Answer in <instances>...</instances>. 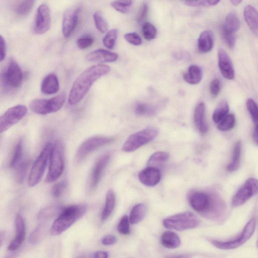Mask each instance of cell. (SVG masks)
I'll return each instance as SVG.
<instances>
[{
	"mask_svg": "<svg viewBox=\"0 0 258 258\" xmlns=\"http://www.w3.org/2000/svg\"><path fill=\"white\" fill-rule=\"evenodd\" d=\"M236 124V117L234 114H227L218 123L217 128L221 131H228L233 129Z\"/></svg>",
	"mask_w": 258,
	"mask_h": 258,
	"instance_id": "36",
	"label": "cell"
},
{
	"mask_svg": "<svg viewBox=\"0 0 258 258\" xmlns=\"http://www.w3.org/2000/svg\"><path fill=\"white\" fill-rule=\"evenodd\" d=\"M45 231V226L43 224L38 225L32 232L30 236V243L35 245L39 243L43 237Z\"/></svg>",
	"mask_w": 258,
	"mask_h": 258,
	"instance_id": "43",
	"label": "cell"
},
{
	"mask_svg": "<svg viewBox=\"0 0 258 258\" xmlns=\"http://www.w3.org/2000/svg\"><path fill=\"white\" fill-rule=\"evenodd\" d=\"M256 220L253 218L250 220L244 227L243 232L234 239L227 241L213 240L212 244L221 250L237 249L246 243L253 236L256 229Z\"/></svg>",
	"mask_w": 258,
	"mask_h": 258,
	"instance_id": "9",
	"label": "cell"
},
{
	"mask_svg": "<svg viewBox=\"0 0 258 258\" xmlns=\"http://www.w3.org/2000/svg\"><path fill=\"white\" fill-rule=\"evenodd\" d=\"M160 170L155 167L149 166L141 171L138 175L140 181L148 187H155L161 180Z\"/></svg>",
	"mask_w": 258,
	"mask_h": 258,
	"instance_id": "17",
	"label": "cell"
},
{
	"mask_svg": "<svg viewBox=\"0 0 258 258\" xmlns=\"http://www.w3.org/2000/svg\"><path fill=\"white\" fill-rule=\"evenodd\" d=\"M218 66L223 76L228 80L235 78V70L230 58L222 49L218 52Z\"/></svg>",
	"mask_w": 258,
	"mask_h": 258,
	"instance_id": "18",
	"label": "cell"
},
{
	"mask_svg": "<svg viewBox=\"0 0 258 258\" xmlns=\"http://www.w3.org/2000/svg\"><path fill=\"white\" fill-rule=\"evenodd\" d=\"M14 254H12V255H10L9 256H7V257H6L5 258H14L15 257V256L14 255Z\"/></svg>",
	"mask_w": 258,
	"mask_h": 258,
	"instance_id": "60",
	"label": "cell"
},
{
	"mask_svg": "<svg viewBox=\"0 0 258 258\" xmlns=\"http://www.w3.org/2000/svg\"><path fill=\"white\" fill-rule=\"evenodd\" d=\"M67 186L66 181H63L53 186L52 190V195L54 198H59L62 195Z\"/></svg>",
	"mask_w": 258,
	"mask_h": 258,
	"instance_id": "47",
	"label": "cell"
},
{
	"mask_svg": "<svg viewBox=\"0 0 258 258\" xmlns=\"http://www.w3.org/2000/svg\"><path fill=\"white\" fill-rule=\"evenodd\" d=\"M186 5L192 7H209L216 5L219 1L215 0H206V1H188L184 2Z\"/></svg>",
	"mask_w": 258,
	"mask_h": 258,
	"instance_id": "45",
	"label": "cell"
},
{
	"mask_svg": "<svg viewBox=\"0 0 258 258\" xmlns=\"http://www.w3.org/2000/svg\"><path fill=\"white\" fill-rule=\"evenodd\" d=\"M258 192V181L255 178L249 179L239 189L232 199V206L239 207L244 205Z\"/></svg>",
	"mask_w": 258,
	"mask_h": 258,
	"instance_id": "13",
	"label": "cell"
},
{
	"mask_svg": "<svg viewBox=\"0 0 258 258\" xmlns=\"http://www.w3.org/2000/svg\"><path fill=\"white\" fill-rule=\"evenodd\" d=\"M116 203V196L113 191L109 190L106 195L105 206L102 214V219L105 221L111 214Z\"/></svg>",
	"mask_w": 258,
	"mask_h": 258,
	"instance_id": "27",
	"label": "cell"
},
{
	"mask_svg": "<svg viewBox=\"0 0 258 258\" xmlns=\"http://www.w3.org/2000/svg\"><path fill=\"white\" fill-rule=\"evenodd\" d=\"M222 38L227 46L229 48L233 49L235 47L236 38L235 35L228 34L221 31Z\"/></svg>",
	"mask_w": 258,
	"mask_h": 258,
	"instance_id": "50",
	"label": "cell"
},
{
	"mask_svg": "<svg viewBox=\"0 0 258 258\" xmlns=\"http://www.w3.org/2000/svg\"><path fill=\"white\" fill-rule=\"evenodd\" d=\"M63 209L59 206L46 207L40 211L38 214V219L40 220H45L51 219L56 215H59Z\"/></svg>",
	"mask_w": 258,
	"mask_h": 258,
	"instance_id": "35",
	"label": "cell"
},
{
	"mask_svg": "<svg viewBox=\"0 0 258 258\" xmlns=\"http://www.w3.org/2000/svg\"><path fill=\"white\" fill-rule=\"evenodd\" d=\"M118 58L119 55L117 53L103 49L95 50L86 56V59L88 61L101 63L114 62Z\"/></svg>",
	"mask_w": 258,
	"mask_h": 258,
	"instance_id": "19",
	"label": "cell"
},
{
	"mask_svg": "<svg viewBox=\"0 0 258 258\" xmlns=\"http://www.w3.org/2000/svg\"><path fill=\"white\" fill-rule=\"evenodd\" d=\"M169 154L165 152H158L154 154L149 159L148 164L149 166L155 167L166 162L169 158Z\"/></svg>",
	"mask_w": 258,
	"mask_h": 258,
	"instance_id": "38",
	"label": "cell"
},
{
	"mask_svg": "<svg viewBox=\"0 0 258 258\" xmlns=\"http://www.w3.org/2000/svg\"><path fill=\"white\" fill-rule=\"evenodd\" d=\"M134 111L140 116H151L156 113V108L153 105L139 102L135 105Z\"/></svg>",
	"mask_w": 258,
	"mask_h": 258,
	"instance_id": "31",
	"label": "cell"
},
{
	"mask_svg": "<svg viewBox=\"0 0 258 258\" xmlns=\"http://www.w3.org/2000/svg\"><path fill=\"white\" fill-rule=\"evenodd\" d=\"M161 243L163 246L167 249H174L181 245V241L176 233L167 231L162 234L161 237Z\"/></svg>",
	"mask_w": 258,
	"mask_h": 258,
	"instance_id": "26",
	"label": "cell"
},
{
	"mask_svg": "<svg viewBox=\"0 0 258 258\" xmlns=\"http://www.w3.org/2000/svg\"><path fill=\"white\" fill-rule=\"evenodd\" d=\"M15 237L8 247L10 251L17 250L23 243L25 238V225L23 217L20 214L16 215L15 220Z\"/></svg>",
	"mask_w": 258,
	"mask_h": 258,
	"instance_id": "20",
	"label": "cell"
},
{
	"mask_svg": "<svg viewBox=\"0 0 258 258\" xmlns=\"http://www.w3.org/2000/svg\"><path fill=\"white\" fill-rule=\"evenodd\" d=\"M64 168V150L63 143L56 141L50 156V165L46 182L52 183L62 174Z\"/></svg>",
	"mask_w": 258,
	"mask_h": 258,
	"instance_id": "4",
	"label": "cell"
},
{
	"mask_svg": "<svg viewBox=\"0 0 258 258\" xmlns=\"http://www.w3.org/2000/svg\"><path fill=\"white\" fill-rule=\"evenodd\" d=\"M203 76L202 71L196 65L189 67L188 71L184 75V79L188 83L192 85L198 84L202 80Z\"/></svg>",
	"mask_w": 258,
	"mask_h": 258,
	"instance_id": "28",
	"label": "cell"
},
{
	"mask_svg": "<svg viewBox=\"0 0 258 258\" xmlns=\"http://www.w3.org/2000/svg\"><path fill=\"white\" fill-rule=\"evenodd\" d=\"M88 207L85 205L71 206L64 208L52 225V236H58L66 231L76 221L81 218L86 212Z\"/></svg>",
	"mask_w": 258,
	"mask_h": 258,
	"instance_id": "3",
	"label": "cell"
},
{
	"mask_svg": "<svg viewBox=\"0 0 258 258\" xmlns=\"http://www.w3.org/2000/svg\"><path fill=\"white\" fill-rule=\"evenodd\" d=\"M244 16L250 29L255 35L257 36L258 19L256 9L251 5H247L244 9Z\"/></svg>",
	"mask_w": 258,
	"mask_h": 258,
	"instance_id": "23",
	"label": "cell"
},
{
	"mask_svg": "<svg viewBox=\"0 0 258 258\" xmlns=\"http://www.w3.org/2000/svg\"><path fill=\"white\" fill-rule=\"evenodd\" d=\"M124 37L128 43L134 46H139L142 43L140 37L135 33L127 34Z\"/></svg>",
	"mask_w": 258,
	"mask_h": 258,
	"instance_id": "51",
	"label": "cell"
},
{
	"mask_svg": "<svg viewBox=\"0 0 258 258\" xmlns=\"http://www.w3.org/2000/svg\"><path fill=\"white\" fill-rule=\"evenodd\" d=\"M206 105L204 103L198 104L194 111V121L195 125L199 131L206 134L208 131V125L206 121Z\"/></svg>",
	"mask_w": 258,
	"mask_h": 258,
	"instance_id": "21",
	"label": "cell"
},
{
	"mask_svg": "<svg viewBox=\"0 0 258 258\" xmlns=\"http://www.w3.org/2000/svg\"><path fill=\"white\" fill-rule=\"evenodd\" d=\"M110 154L107 153L102 155L96 161L91 174L90 181L91 190H94L97 187L103 171L110 160Z\"/></svg>",
	"mask_w": 258,
	"mask_h": 258,
	"instance_id": "16",
	"label": "cell"
},
{
	"mask_svg": "<svg viewBox=\"0 0 258 258\" xmlns=\"http://www.w3.org/2000/svg\"><path fill=\"white\" fill-rule=\"evenodd\" d=\"M254 139L256 143V144H258V127H255L253 133Z\"/></svg>",
	"mask_w": 258,
	"mask_h": 258,
	"instance_id": "58",
	"label": "cell"
},
{
	"mask_svg": "<svg viewBox=\"0 0 258 258\" xmlns=\"http://www.w3.org/2000/svg\"><path fill=\"white\" fill-rule=\"evenodd\" d=\"M6 44L3 37L0 35V62L3 61L6 56Z\"/></svg>",
	"mask_w": 258,
	"mask_h": 258,
	"instance_id": "53",
	"label": "cell"
},
{
	"mask_svg": "<svg viewBox=\"0 0 258 258\" xmlns=\"http://www.w3.org/2000/svg\"><path fill=\"white\" fill-rule=\"evenodd\" d=\"M149 11V6L147 3H143L141 5L137 15L136 20L140 23L145 20L148 15Z\"/></svg>",
	"mask_w": 258,
	"mask_h": 258,
	"instance_id": "48",
	"label": "cell"
},
{
	"mask_svg": "<svg viewBox=\"0 0 258 258\" xmlns=\"http://www.w3.org/2000/svg\"><path fill=\"white\" fill-rule=\"evenodd\" d=\"M246 104L247 109L251 114L255 127H258V110L257 105L252 99H249Z\"/></svg>",
	"mask_w": 258,
	"mask_h": 258,
	"instance_id": "44",
	"label": "cell"
},
{
	"mask_svg": "<svg viewBox=\"0 0 258 258\" xmlns=\"http://www.w3.org/2000/svg\"><path fill=\"white\" fill-rule=\"evenodd\" d=\"M242 154V143L238 141L233 149L231 161L227 166V170L229 171H234L237 170L240 165Z\"/></svg>",
	"mask_w": 258,
	"mask_h": 258,
	"instance_id": "29",
	"label": "cell"
},
{
	"mask_svg": "<svg viewBox=\"0 0 258 258\" xmlns=\"http://www.w3.org/2000/svg\"><path fill=\"white\" fill-rule=\"evenodd\" d=\"M143 36L147 40H152L155 38L157 35L156 27L150 22H146L142 27Z\"/></svg>",
	"mask_w": 258,
	"mask_h": 258,
	"instance_id": "41",
	"label": "cell"
},
{
	"mask_svg": "<svg viewBox=\"0 0 258 258\" xmlns=\"http://www.w3.org/2000/svg\"><path fill=\"white\" fill-rule=\"evenodd\" d=\"M240 26L241 22L238 16L235 13L229 14L226 18L222 32L235 35Z\"/></svg>",
	"mask_w": 258,
	"mask_h": 258,
	"instance_id": "24",
	"label": "cell"
},
{
	"mask_svg": "<svg viewBox=\"0 0 258 258\" xmlns=\"http://www.w3.org/2000/svg\"><path fill=\"white\" fill-rule=\"evenodd\" d=\"M198 49L200 52L206 53L210 52L213 46V36L208 31L200 34L198 41Z\"/></svg>",
	"mask_w": 258,
	"mask_h": 258,
	"instance_id": "25",
	"label": "cell"
},
{
	"mask_svg": "<svg viewBox=\"0 0 258 258\" xmlns=\"http://www.w3.org/2000/svg\"><path fill=\"white\" fill-rule=\"evenodd\" d=\"M66 98L63 93L49 100L36 99L31 102L30 108L37 114L46 115L59 110L64 104Z\"/></svg>",
	"mask_w": 258,
	"mask_h": 258,
	"instance_id": "8",
	"label": "cell"
},
{
	"mask_svg": "<svg viewBox=\"0 0 258 258\" xmlns=\"http://www.w3.org/2000/svg\"><path fill=\"white\" fill-rule=\"evenodd\" d=\"M232 4L234 5H238L240 4L242 1H240V0H232V1H231Z\"/></svg>",
	"mask_w": 258,
	"mask_h": 258,
	"instance_id": "59",
	"label": "cell"
},
{
	"mask_svg": "<svg viewBox=\"0 0 258 258\" xmlns=\"http://www.w3.org/2000/svg\"><path fill=\"white\" fill-rule=\"evenodd\" d=\"M60 89L58 77L54 74H50L43 80L41 86L43 93L51 95L58 93Z\"/></svg>",
	"mask_w": 258,
	"mask_h": 258,
	"instance_id": "22",
	"label": "cell"
},
{
	"mask_svg": "<svg viewBox=\"0 0 258 258\" xmlns=\"http://www.w3.org/2000/svg\"><path fill=\"white\" fill-rule=\"evenodd\" d=\"M147 207L145 204H140L132 208L129 217V221L132 224L138 223L146 216Z\"/></svg>",
	"mask_w": 258,
	"mask_h": 258,
	"instance_id": "30",
	"label": "cell"
},
{
	"mask_svg": "<svg viewBox=\"0 0 258 258\" xmlns=\"http://www.w3.org/2000/svg\"><path fill=\"white\" fill-rule=\"evenodd\" d=\"M108 254L106 252L98 251L94 256V258H108Z\"/></svg>",
	"mask_w": 258,
	"mask_h": 258,
	"instance_id": "56",
	"label": "cell"
},
{
	"mask_svg": "<svg viewBox=\"0 0 258 258\" xmlns=\"http://www.w3.org/2000/svg\"><path fill=\"white\" fill-rule=\"evenodd\" d=\"M133 2L132 1H114L111 2V6L117 11L126 14L130 11Z\"/></svg>",
	"mask_w": 258,
	"mask_h": 258,
	"instance_id": "42",
	"label": "cell"
},
{
	"mask_svg": "<svg viewBox=\"0 0 258 258\" xmlns=\"http://www.w3.org/2000/svg\"><path fill=\"white\" fill-rule=\"evenodd\" d=\"M6 238V233L4 232H0V248L2 246Z\"/></svg>",
	"mask_w": 258,
	"mask_h": 258,
	"instance_id": "57",
	"label": "cell"
},
{
	"mask_svg": "<svg viewBox=\"0 0 258 258\" xmlns=\"http://www.w3.org/2000/svg\"><path fill=\"white\" fill-rule=\"evenodd\" d=\"M118 34V31L116 29L109 31L103 39L104 46L109 49H113L115 46Z\"/></svg>",
	"mask_w": 258,
	"mask_h": 258,
	"instance_id": "40",
	"label": "cell"
},
{
	"mask_svg": "<svg viewBox=\"0 0 258 258\" xmlns=\"http://www.w3.org/2000/svg\"><path fill=\"white\" fill-rule=\"evenodd\" d=\"M80 8L74 7L67 10L64 14L62 22V32L65 38H69L77 26Z\"/></svg>",
	"mask_w": 258,
	"mask_h": 258,
	"instance_id": "15",
	"label": "cell"
},
{
	"mask_svg": "<svg viewBox=\"0 0 258 258\" xmlns=\"http://www.w3.org/2000/svg\"><path fill=\"white\" fill-rule=\"evenodd\" d=\"M118 242V239L116 237L108 235L105 236L102 241V243L103 245L110 246L116 244Z\"/></svg>",
	"mask_w": 258,
	"mask_h": 258,
	"instance_id": "54",
	"label": "cell"
},
{
	"mask_svg": "<svg viewBox=\"0 0 258 258\" xmlns=\"http://www.w3.org/2000/svg\"><path fill=\"white\" fill-rule=\"evenodd\" d=\"M27 107L23 105L11 107L0 116V134L18 123L26 115Z\"/></svg>",
	"mask_w": 258,
	"mask_h": 258,
	"instance_id": "11",
	"label": "cell"
},
{
	"mask_svg": "<svg viewBox=\"0 0 258 258\" xmlns=\"http://www.w3.org/2000/svg\"><path fill=\"white\" fill-rule=\"evenodd\" d=\"M188 201L195 211L210 220L218 221L225 213L224 201L215 192L193 190L188 195Z\"/></svg>",
	"mask_w": 258,
	"mask_h": 258,
	"instance_id": "1",
	"label": "cell"
},
{
	"mask_svg": "<svg viewBox=\"0 0 258 258\" xmlns=\"http://www.w3.org/2000/svg\"><path fill=\"white\" fill-rule=\"evenodd\" d=\"M23 74L18 64L12 60L6 70L0 74V88L17 89L20 87Z\"/></svg>",
	"mask_w": 258,
	"mask_h": 258,
	"instance_id": "10",
	"label": "cell"
},
{
	"mask_svg": "<svg viewBox=\"0 0 258 258\" xmlns=\"http://www.w3.org/2000/svg\"><path fill=\"white\" fill-rule=\"evenodd\" d=\"M110 71V68L104 65L93 66L85 70L73 85L69 96V103L71 105L78 103L88 93L94 83Z\"/></svg>",
	"mask_w": 258,
	"mask_h": 258,
	"instance_id": "2",
	"label": "cell"
},
{
	"mask_svg": "<svg viewBox=\"0 0 258 258\" xmlns=\"http://www.w3.org/2000/svg\"><path fill=\"white\" fill-rule=\"evenodd\" d=\"M129 219L127 216H124L118 226V231L121 235H128L130 233Z\"/></svg>",
	"mask_w": 258,
	"mask_h": 258,
	"instance_id": "46",
	"label": "cell"
},
{
	"mask_svg": "<svg viewBox=\"0 0 258 258\" xmlns=\"http://www.w3.org/2000/svg\"><path fill=\"white\" fill-rule=\"evenodd\" d=\"M220 81L217 79H213L210 85V92L213 98H216L220 92Z\"/></svg>",
	"mask_w": 258,
	"mask_h": 258,
	"instance_id": "52",
	"label": "cell"
},
{
	"mask_svg": "<svg viewBox=\"0 0 258 258\" xmlns=\"http://www.w3.org/2000/svg\"><path fill=\"white\" fill-rule=\"evenodd\" d=\"M155 127H149L131 135L123 146L122 150L126 153L133 152L153 141L158 135Z\"/></svg>",
	"mask_w": 258,
	"mask_h": 258,
	"instance_id": "6",
	"label": "cell"
},
{
	"mask_svg": "<svg viewBox=\"0 0 258 258\" xmlns=\"http://www.w3.org/2000/svg\"><path fill=\"white\" fill-rule=\"evenodd\" d=\"M34 1H20L16 7L17 14L20 16H25L30 13L35 5Z\"/></svg>",
	"mask_w": 258,
	"mask_h": 258,
	"instance_id": "37",
	"label": "cell"
},
{
	"mask_svg": "<svg viewBox=\"0 0 258 258\" xmlns=\"http://www.w3.org/2000/svg\"><path fill=\"white\" fill-rule=\"evenodd\" d=\"M24 150V140L21 137L18 141L13 153L10 160L11 167H15L20 162L23 156Z\"/></svg>",
	"mask_w": 258,
	"mask_h": 258,
	"instance_id": "32",
	"label": "cell"
},
{
	"mask_svg": "<svg viewBox=\"0 0 258 258\" xmlns=\"http://www.w3.org/2000/svg\"><path fill=\"white\" fill-rule=\"evenodd\" d=\"M94 18L97 29L103 34L105 33L108 30V24L100 12L94 13Z\"/></svg>",
	"mask_w": 258,
	"mask_h": 258,
	"instance_id": "39",
	"label": "cell"
},
{
	"mask_svg": "<svg viewBox=\"0 0 258 258\" xmlns=\"http://www.w3.org/2000/svg\"><path fill=\"white\" fill-rule=\"evenodd\" d=\"M31 162L29 160L26 159L21 161L16 166L15 174L16 182L18 184H22L25 179L28 168H29Z\"/></svg>",
	"mask_w": 258,
	"mask_h": 258,
	"instance_id": "33",
	"label": "cell"
},
{
	"mask_svg": "<svg viewBox=\"0 0 258 258\" xmlns=\"http://www.w3.org/2000/svg\"><path fill=\"white\" fill-rule=\"evenodd\" d=\"M53 145L52 143H48L34 163L28 180L30 187L36 186L41 181Z\"/></svg>",
	"mask_w": 258,
	"mask_h": 258,
	"instance_id": "7",
	"label": "cell"
},
{
	"mask_svg": "<svg viewBox=\"0 0 258 258\" xmlns=\"http://www.w3.org/2000/svg\"><path fill=\"white\" fill-rule=\"evenodd\" d=\"M94 43L92 38L85 37L79 39L77 41L78 47L81 50H84L91 47Z\"/></svg>",
	"mask_w": 258,
	"mask_h": 258,
	"instance_id": "49",
	"label": "cell"
},
{
	"mask_svg": "<svg viewBox=\"0 0 258 258\" xmlns=\"http://www.w3.org/2000/svg\"><path fill=\"white\" fill-rule=\"evenodd\" d=\"M229 106L225 101H221L215 109L212 116L213 121L218 124L227 114Z\"/></svg>",
	"mask_w": 258,
	"mask_h": 258,
	"instance_id": "34",
	"label": "cell"
},
{
	"mask_svg": "<svg viewBox=\"0 0 258 258\" xmlns=\"http://www.w3.org/2000/svg\"><path fill=\"white\" fill-rule=\"evenodd\" d=\"M114 139L104 137H94L84 141L79 147L76 155L78 161L82 160L98 149L113 142Z\"/></svg>",
	"mask_w": 258,
	"mask_h": 258,
	"instance_id": "12",
	"label": "cell"
},
{
	"mask_svg": "<svg viewBox=\"0 0 258 258\" xmlns=\"http://www.w3.org/2000/svg\"><path fill=\"white\" fill-rule=\"evenodd\" d=\"M200 223L198 217L189 211L169 216L163 221V225L165 228L178 231L194 229Z\"/></svg>",
	"mask_w": 258,
	"mask_h": 258,
	"instance_id": "5",
	"label": "cell"
},
{
	"mask_svg": "<svg viewBox=\"0 0 258 258\" xmlns=\"http://www.w3.org/2000/svg\"><path fill=\"white\" fill-rule=\"evenodd\" d=\"M51 23L50 10L46 4L38 9L34 25V32L37 35H43L50 29Z\"/></svg>",
	"mask_w": 258,
	"mask_h": 258,
	"instance_id": "14",
	"label": "cell"
},
{
	"mask_svg": "<svg viewBox=\"0 0 258 258\" xmlns=\"http://www.w3.org/2000/svg\"><path fill=\"white\" fill-rule=\"evenodd\" d=\"M193 255L191 254H179L168 256L165 258H192Z\"/></svg>",
	"mask_w": 258,
	"mask_h": 258,
	"instance_id": "55",
	"label": "cell"
}]
</instances>
